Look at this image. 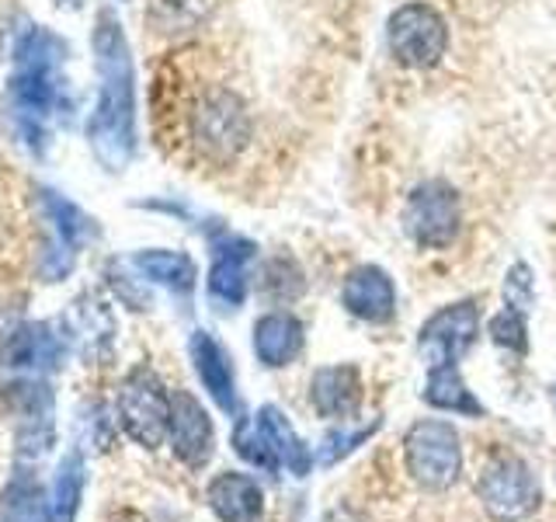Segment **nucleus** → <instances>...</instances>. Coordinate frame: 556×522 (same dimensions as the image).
Returning <instances> with one entry per match:
<instances>
[{"instance_id": "f257e3e1", "label": "nucleus", "mask_w": 556, "mask_h": 522, "mask_svg": "<svg viewBox=\"0 0 556 522\" xmlns=\"http://www.w3.org/2000/svg\"><path fill=\"white\" fill-rule=\"evenodd\" d=\"M98 101L87 122V144L104 171H126L136 157V66L118 14L101 11L94 22Z\"/></svg>"}, {"instance_id": "f03ea898", "label": "nucleus", "mask_w": 556, "mask_h": 522, "mask_svg": "<svg viewBox=\"0 0 556 522\" xmlns=\"http://www.w3.org/2000/svg\"><path fill=\"white\" fill-rule=\"evenodd\" d=\"M11 112L17 133L42 150L49 136L70 119V80H66V46L42 25H31L14 49L11 66Z\"/></svg>"}, {"instance_id": "7ed1b4c3", "label": "nucleus", "mask_w": 556, "mask_h": 522, "mask_svg": "<svg viewBox=\"0 0 556 522\" xmlns=\"http://www.w3.org/2000/svg\"><path fill=\"white\" fill-rule=\"evenodd\" d=\"M66 359V335L46 321H28L8 331L0 341V383L4 394L42 387L49 373H56Z\"/></svg>"}, {"instance_id": "20e7f679", "label": "nucleus", "mask_w": 556, "mask_h": 522, "mask_svg": "<svg viewBox=\"0 0 556 522\" xmlns=\"http://www.w3.org/2000/svg\"><path fill=\"white\" fill-rule=\"evenodd\" d=\"M404 463L417 487H425V492H448L463 474L459 432L442 422V418H421L404 435Z\"/></svg>"}, {"instance_id": "39448f33", "label": "nucleus", "mask_w": 556, "mask_h": 522, "mask_svg": "<svg viewBox=\"0 0 556 522\" xmlns=\"http://www.w3.org/2000/svg\"><path fill=\"white\" fill-rule=\"evenodd\" d=\"M477 495L483 501V512L494 522H521L539 509L543 487H539L535 470L526 460L515 457V452H501L491 463H483Z\"/></svg>"}, {"instance_id": "423d86ee", "label": "nucleus", "mask_w": 556, "mask_h": 522, "mask_svg": "<svg viewBox=\"0 0 556 522\" xmlns=\"http://www.w3.org/2000/svg\"><path fill=\"white\" fill-rule=\"evenodd\" d=\"M42 220H46V240H42V278L60 283L74 272L77 251L98 237V220L87 216L77 202H70L60 191H42Z\"/></svg>"}, {"instance_id": "0eeeda50", "label": "nucleus", "mask_w": 556, "mask_h": 522, "mask_svg": "<svg viewBox=\"0 0 556 522\" xmlns=\"http://www.w3.org/2000/svg\"><path fill=\"white\" fill-rule=\"evenodd\" d=\"M387 46L393 60L407 70H431L448 52V25L445 17L425 0L400 4L387 22Z\"/></svg>"}, {"instance_id": "6e6552de", "label": "nucleus", "mask_w": 556, "mask_h": 522, "mask_svg": "<svg viewBox=\"0 0 556 522\" xmlns=\"http://www.w3.org/2000/svg\"><path fill=\"white\" fill-rule=\"evenodd\" d=\"M118 422L132 443L161 449L170 432V394L150 370H132L118 387Z\"/></svg>"}, {"instance_id": "1a4fd4ad", "label": "nucleus", "mask_w": 556, "mask_h": 522, "mask_svg": "<svg viewBox=\"0 0 556 522\" xmlns=\"http://www.w3.org/2000/svg\"><path fill=\"white\" fill-rule=\"evenodd\" d=\"M404 226L417 248L445 251L448 244L459 237V226H463L459 191L442 178L414 185L404 206Z\"/></svg>"}, {"instance_id": "9d476101", "label": "nucleus", "mask_w": 556, "mask_h": 522, "mask_svg": "<svg viewBox=\"0 0 556 522\" xmlns=\"http://www.w3.org/2000/svg\"><path fill=\"white\" fill-rule=\"evenodd\" d=\"M191 136L205 157L213 161H230L251 139V115L233 91L216 87L199 98L195 112H191Z\"/></svg>"}, {"instance_id": "9b49d317", "label": "nucleus", "mask_w": 556, "mask_h": 522, "mask_svg": "<svg viewBox=\"0 0 556 522\" xmlns=\"http://www.w3.org/2000/svg\"><path fill=\"white\" fill-rule=\"evenodd\" d=\"M208 251H213V265H208L205 278L208 300L216 303V310L233 313L251 293V265L257 258V244L233 231H216L208 237Z\"/></svg>"}, {"instance_id": "f8f14e48", "label": "nucleus", "mask_w": 556, "mask_h": 522, "mask_svg": "<svg viewBox=\"0 0 556 522\" xmlns=\"http://www.w3.org/2000/svg\"><path fill=\"white\" fill-rule=\"evenodd\" d=\"M480 338V307L473 300H456L434 310L417 331V352L431 365H456Z\"/></svg>"}, {"instance_id": "ddd939ff", "label": "nucleus", "mask_w": 556, "mask_h": 522, "mask_svg": "<svg viewBox=\"0 0 556 522\" xmlns=\"http://www.w3.org/2000/svg\"><path fill=\"white\" fill-rule=\"evenodd\" d=\"M170 452L188 470H202L216 452V428L213 418L202 408V400L188 390L170 394V432H167Z\"/></svg>"}, {"instance_id": "4468645a", "label": "nucleus", "mask_w": 556, "mask_h": 522, "mask_svg": "<svg viewBox=\"0 0 556 522\" xmlns=\"http://www.w3.org/2000/svg\"><path fill=\"white\" fill-rule=\"evenodd\" d=\"M341 307L365 324H390L396 313V286L387 269L358 265L341 283Z\"/></svg>"}, {"instance_id": "2eb2a0df", "label": "nucleus", "mask_w": 556, "mask_h": 522, "mask_svg": "<svg viewBox=\"0 0 556 522\" xmlns=\"http://www.w3.org/2000/svg\"><path fill=\"white\" fill-rule=\"evenodd\" d=\"M188 356H191V365H195L205 394L213 397V405L223 414H237L240 397H237V373H233L230 352H226L208 331L199 327V331H191V338H188Z\"/></svg>"}, {"instance_id": "dca6fc26", "label": "nucleus", "mask_w": 556, "mask_h": 522, "mask_svg": "<svg viewBox=\"0 0 556 522\" xmlns=\"http://www.w3.org/2000/svg\"><path fill=\"white\" fill-rule=\"evenodd\" d=\"M362 397H365V387H362L358 365L338 362V365H320V370H313L309 405L320 418H327V422H348V418H355L362 408Z\"/></svg>"}, {"instance_id": "f3484780", "label": "nucleus", "mask_w": 556, "mask_h": 522, "mask_svg": "<svg viewBox=\"0 0 556 522\" xmlns=\"http://www.w3.org/2000/svg\"><path fill=\"white\" fill-rule=\"evenodd\" d=\"M303 345H306V331L300 318L289 310H271L254 321V356L268 370L292 365L303 356Z\"/></svg>"}, {"instance_id": "a211bd4d", "label": "nucleus", "mask_w": 556, "mask_h": 522, "mask_svg": "<svg viewBox=\"0 0 556 522\" xmlns=\"http://www.w3.org/2000/svg\"><path fill=\"white\" fill-rule=\"evenodd\" d=\"M205 501L219 522H257L265 515V492L251 474L226 470L205 487Z\"/></svg>"}, {"instance_id": "6ab92c4d", "label": "nucleus", "mask_w": 556, "mask_h": 522, "mask_svg": "<svg viewBox=\"0 0 556 522\" xmlns=\"http://www.w3.org/2000/svg\"><path fill=\"white\" fill-rule=\"evenodd\" d=\"M254 422H257L261 432H265V439L275 449L278 463H282L292 477H306L309 470H313V452L303 443V435L292 428L289 414L278 411L275 405H265V408L254 414Z\"/></svg>"}, {"instance_id": "aec40b11", "label": "nucleus", "mask_w": 556, "mask_h": 522, "mask_svg": "<svg viewBox=\"0 0 556 522\" xmlns=\"http://www.w3.org/2000/svg\"><path fill=\"white\" fill-rule=\"evenodd\" d=\"M84 487H87V463L77 449H70L66 457L56 463V474H52L49 492H46L49 522H77Z\"/></svg>"}, {"instance_id": "412c9836", "label": "nucleus", "mask_w": 556, "mask_h": 522, "mask_svg": "<svg viewBox=\"0 0 556 522\" xmlns=\"http://www.w3.org/2000/svg\"><path fill=\"white\" fill-rule=\"evenodd\" d=\"M132 269L147 278L178 296H188L199 283V269L185 251H167V248H150V251H136L132 254Z\"/></svg>"}, {"instance_id": "4be33fe9", "label": "nucleus", "mask_w": 556, "mask_h": 522, "mask_svg": "<svg viewBox=\"0 0 556 522\" xmlns=\"http://www.w3.org/2000/svg\"><path fill=\"white\" fill-rule=\"evenodd\" d=\"M421 397L434 411H448V414H463V418H483L486 414L480 397L466 387L459 365H431Z\"/></svg>"}, {"instance_id": "5701e85b", "label": "nucleus", "mask_w": 556, "mask_h": 522, "mask_svg": "<svg viewBox=\"0 0 556 522\" xmlns=\"http://www.w3.org/2000/svg\"><path fill=\"white\" fill-rule=\"evenodd\" d=\"M0 522H49L46 515V492L35 481L31 467L17 463L11 481L0 492Z\"/></svg>"}, {"instance_id": "b1692460", "label": "nucleus", "mask_w": 556, "mask_h": 522, "mask_svg": "<svg viewBox=\"0 0 556 522\" xmlns=\"http://www.w3.org/2000/svg\"><path fill=\"white\" fill-rule=\"evenodd\" d=\"M233 449H237V457H240V460H248L251 467L265 470V474H275V470L282 467V463H278V457H275V449L268 446L265 432L257 428L254 418H237Z\"/></svg>"}, {"instance_id": "393cba45", "label": "nucleus", "mask_w": 556, "mask_h": 522, "mask_svg": "<svg viewBox=\"0 0 556 522\" xmlns=\"http://www.w3.org/2000/svg\"><path fill=\"white\" fill-rule=\"evenodd\" d=\"M379 425H382L379 418H376V422H369V425H358V428H352L348 422H341V428H334V432H327V435H324L317 460H320L324 467L341 463L344 457H352V452H355L362 443H369L372 435L379 432Z\"/></svg>"}, {"instance_id": "a878e982", "label": "nucleus", "mask_w": 556, "mask_h": 522, "mask_svg": "<svg viewBox=\"0 0 556 522\" xmlns=\"http://www.w3.org/2000/svg\"><path fill=\"white\" fill-rule=\"evenodd\" d=\"M491 338L494 345L508 348V352L526 356L529 352V313L518 307H504L491 321Z\"/></svg>"}, {"instance_id": "bb28decb", "label": "nucleus", "mask_w": 556, "mask_h": 522, "mask_svg": "<svg viewBox=\"0 0 556 522\" xmlns=\"http://www.w3.org/2000/svg\"><path fill=\"white\" fill-rule=\"evenodd\" d=\"M504 307H518V310H526L532 307V272L529 265H518L504 275Z\"/></svg>"}]
</instances>
